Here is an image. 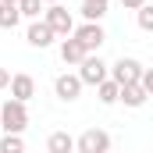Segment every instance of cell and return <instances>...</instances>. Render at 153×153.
Masks as SVG:
<instances>
[{
    "label": "cell",
    "instance_id": "cell-18",
    "mask_svg": "<svg viewBox=\"0 0 153 153\" xmlns=\"http://www.w3.org/2000/svg\"><path fill=\"white\" fill-rule=\"evenodd\" d=\"M121 4H125L128 11H139V7H143V4H150V0H121Z\"/></svg>",
    "mask_w": 153,
    "mask_h": 153
},
{
    "label": "cell",
    "instance_id": "cell-6",
    "mask_svg": "<svg viewBox=\"0 0 153 153\" xmlns=\"http://www.w3.org/2000/svg\"><path fill=\"white\" fill-rule=\"evenodd\" d=\"M139 75H143V64L135 57H121L114 64H107V78L117 85H132V82H139Z\"/></svg>",
    "mask_w": 153,
    "mask_h": 153
},
{
    "label": "cell",
    "instance_id": "cell-14",
    "mask_svg": "<svg viewBox=\"0 0 153 153\" xmlns=\"http://www.w3.org/2000/svg\"><path fill=\"white\" fill-rule=\"evenodd\" d=\"M18 22H22L18 7H14V4H0V29H7V32H11Z\"/></svg>",
    "mask_w": 153,
    "mask_h": 153
},
{
    "label": "cell",
    "instance_id": "cell-7",
    "mask_svg": "<svg viewBox=\"0 0 153 153\" xmlns=\"http://www.w3.org/2000/svg\"><path fill=\"white\" fill-rule=\"evenodd\" d=\"M7 89H11V100H18V103H29V100L36 96V78H32V75H25V71H18V75H11Z\"/></svg>",
    "mask_w": 153,
    "mask_h": 153
},
{
    "label": "cell",
    "instance_id": "cell-11",
    "mask_svg": "<svg viewBox=\"0 0 153 153\" xmlns=\"http://www.w3.org/2000/svg\"><path fill=\"white\" fill-rule=\"evenodd\" d=\"M46 153H75V139L68 132H53L46 139Z\"/></svg>",
    "mask_w": 153,
    "mask_h": 153
},
{
    "label": "cell",
    "instance_id": "cell-17",
    "mask_svg": "<svg viewBox=\"0 0 153 153\" xmlns=\"http://www.w3.org/2000/svg\"><path fill=\"white\" fill-rule=\"evenodd\" d=\"M139 29H143V32L153 29V4H143V7H139Z\"/></svg>",
    "mask_w": 153,
    "mask_h": 153
},
{
    "label": "cell",
    "instance_id": "cell-22",
    "mask_svg": "<svg viewBox=\"0 0 153 153\" xmlns=\"http://www.w3.org/2000/svg\"><path fill=\"white\" fill-rule=\"evenodd\" d=\"M0 4H18V0H0Z\"/></svg>",
    "mask_w": 153,
    "mask_h": 153
},
{
    "label": "cell",
    "instance_id": "cell-13",
    "mask_svg": "<svg viewBox=\"0 0 153 153\" xmlns=\"http://www.w3.org/2000/svg\"><path fill=\"white\" fill-rule=\"evenodd\" d=\"M96 96H100V103H103V107H111V103H117V82H111V78H103V82L96 85Z\"/></svg>",
    "mask_w": 153,
    "mask_h": 153
},
{
    "label": "cell",
    "instance_id": "cell-16",
    "mask_svg": "<svg viewBox=\"0 0 153 153\" xmlns=\"http://www.w3.org/2000/svg\"><path fill=\"white\" fill-rule=\"evenodd\" d=\"M0 153H25L22 135H4V139H0Z\"/></svg>",
    "mask_w": 153,
    "mask_h": 153
},
{
    "label": "cell",
    "instance_id": "cell-5",
    "mask_svg": "<svg viewBox=\"0 0 153 153\" xmlns=\"http://www.w3.org/2000/svg\"><path fill=\"white\" fill-rule=\"evenodd\" d=\"M75 153H111V132H103V128H85L75 139Z\"/></svg>",
    "mask_w": 153,
    "mask_h": 153
},
{
    "label": "cell",
    "instance_id": "cell-20",
    "mask_svg": "<svg viewBox=\"0 0 153 153\" xmlns=\"http://www.w3.org/2000/svg\"><path fill=\"white\" fill-rule=\"evenodd\" d=\"M82 4H96V7H107L111 0H82Z\"/></svg>",
    "mask_w": 153,
    "mask_h": 153
},
{
    "label": "cell",
    "instance_id": "cell-8",
    "mask_svg": "<svg viewBox=\"0 0 153 153\" xmlns=\"http://www.w3.org/2000/svg\"><path fill=\"white\" fill-rule=\"evenodd\" d=\"M53 93H57L64 103H75L78 96H82V82H78V75H68V71L57 75V78H53Z\"/></svg>",
    "mask_w": 153,
    "mask_h": 153
},
{
    "label": "cell",
    "instance_id": "cell-3",
    "mask_svg": "<svg viewBox=\"0 0 153 153\" xmlns=\"http://www.w3.org/2000/svg\"><path fill=\"white\" fill-rule=\"evenodd\" d=\"M71 39H75L85 53H100V46L107 43V32H103L100 22H85V25H78L75 32H71Z\"/></svg>",
    "mask_w": 153,
    "mask_h": 153
},
{
    "label": "cell",
    "instance_id": "cell-19",
    "mask_svg": "<svg viewBox=\"0 0 153 153\" xmlns=\"http://www.w3.org/2000/svg\"><path fill=\"white\" fill-rule=\"evenodd\" d=\"M7 82H11V71H7V68H0V89H7Z\"/></svg>",
    "mask_w": 153,
    "mask_h": 153
},
{
    "label": "cell",
    "instance_id": "cell-9",
    "mask_svg": "<svg viewBox=\"0 0 153 153\" xmlns=\"http://www.w3.org/2000/svg\"><path fill=\"white\" fill-rule=\"evenodd\" d=\"M25 39H29V46H36V50H46V46H50V43H53V32H50V25H46V22H32V25H29V32H25Z\"/></svg>",
    "mask_w": 153,
    "mask_h": 153
},
{
    "label": "cell",
    "instance_id": "cell-2",
    "mask_svg": "<svg viewBox=\"0 0 153 153\" xmlns=\"http://www.w3.org/2000/svg\"><path fill=\"white\" fill-rule=\"evenodd\" d=\"M43 22L50 25L53 36H61V39H68L75 32V18H71V11H68L64 4H46V7H43Z\"/></svg>",
    "mask_w": 153,
    "mask_h": 153
},
{
    "label": "cell",
    "instance_id": "cell-12",
    "mask_svg": "<svg viewBox=\"0 0 153 153\" xmlns=\"http://www.w3.org/2000/svg\"><path fill=\"white\" fill-rule=\"evenodd\" d=\"M82 57H85V50H82V46H78L71 36H68V39H61V61H64V64H78Z\"/></svg>",
    "mask_w": 153,
    "mask_h": 153
},
{
    "label": "cell",
    "instance_id": "cell-1",
    "mask_svg": "<svg viewBox=\"0 0 153 153\" xmlns=\"http://www.w3.org/2000/svg\"><path fill=\"white\" fill-rule=\"evenodd\" d=\"M25 125H29V111H25V103L7 100V103L0 107V132H4V135H22Z\"/></svg>",
    "mask_w": 153,
    "mask_h": 153
},
{
    "label": "cell",
    "instance_id": "cell-21",
    "mask_svg": "<svg viewBox=\"0 0 153 153\" xmlns=\"http://www.w3.org/2000/svg\"><path fill=\"white\" fill-rule=\"evenodd\" d=\"M46 4H61V0H43V7H46Z\"/></svg>",
    "mask_w": 153,
    "mask_h": 153
},
{
    "label": "cell",
    "instance_id": "cell-4",
    "mask_svg": "<svg viewBox=\"0 0 153 153\" xmlns=\"http://www.w3.org/2000/svg\"><path fill=\"white\" fill-rule=\"evenodd\" d=\"M103 78H107V61L100 53H85L78 61V82L82 85H100Z\"/></svg>",
    "mask_w": 153,
    "mask_h": 153
},
{
    "label": "cell",
    "instance_id": "cell-15",
    "mask_svg": "<svg viewBox=\"0 0 153 153\" xmlns=\"http://www.w3.org/2000/svg\"><path fill=\"white\" fill-rule=\"evenodd\" d=\"M14 7H18V14L29 18V22H36L39 14H43V0H18Z\"/></svg>",
    "mask_w": 153,
    "mask_h": 153
},
{
    "label": "cell",
    "instance_id": "cell-10",
    "mask_svg": "<svg viewBox=\"0 0 153 153\" xmlns=\"http://www.w3.org/2000/svg\"><path fill=\"white\" fill-rule=\"evenodd\" d=\"M117 100H121L125 107H143V103L150 100V93H146L139 82H132V85H117Z\"/></svg>",
    "mask_w": 153,
    "mask_h": 153
}]
</instances>
